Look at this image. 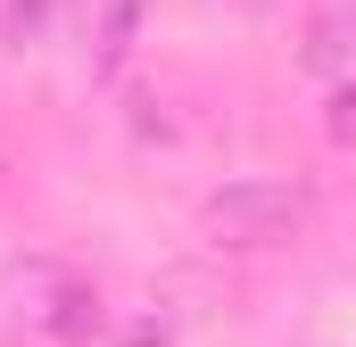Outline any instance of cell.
<instances>
[{
  "label": "cell",
  "mask_w": 356,
  "mask_h": 347,
  "mask_svg": "<svg viewBox=\"0 0 356 347\" xmlns=\"http://www.w3.org/2000/svg\"><path fill=\"white\" fill-rule=\"evenodd\" d=\"M50 8H58V0H8V33H17V42H42V33H50Z\"/></svg>",
  "instance_id": "cell-3"
},
{
  "label": "cell",
  "mask_w": 356,
  "mask_h": 347,
  "mask_svg": "<svg viewBox=\"0 0 356 347\" xmlns=\"http://www.w3.org/2000/svg\"><path fill=\"white\" fill-rule=\"evenodd\" d=\"M332 141H356V75L332 91Z\"/></svg>",
  "instance_id": "cell-4"
},
{
  "label": "cell",
  "mask_w": 356,
  "mask_h": 347,
  "mask_svg": "<svg viewBox=\"0 0 356 347\" xmlns=\"http://www.w3.org/2000/svg\"><path fill=\"white\" fill-rule=\"evenodd\" d=\"M199 223H207L216 248H282L307 223V190L282 182V174H249V182H224L199 207Z\"/></svg>",
  "instance_id": "cell-1"
},
{
  "label": "cell",
  "mask_w": 356,
  "mask_h": 347,
  "mask_svg": "<svg viewBox=\"0 0 356 347\" xmlns=\"http://www.w3.org/2000/svg\"><path fill=\"white\" fill-rule=\"evenodd\" d=\"M0 166H8V158H0Z\"/></svg>",
  "instance_id": "cell-5"
},
{
  "label": "cell",
  "mask_w": 356,
  "mask_h": 347,
  "mask_svg": "<svg viewBox=\"0 0 356 347\" xmlns=\"http://www.w3.org/2000/svg\"><path fill=\"white\" fill-rule=\"evenodd\" d=\"M17 298H25V323H42L50 339H91L99 331V298L67 264H25L17 273Z\"/></svg>",
  "instance_id": "cell-2"
}]
</instances>
